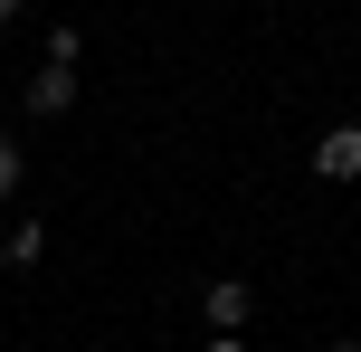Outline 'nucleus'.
Segmentation results:
<instances>
[{
  "instance_id": "9",
  "label": "nucleus",
  "mask_w": 361,
  "mask_h": 352,
  "mask_svg": "<svg viewBox=\"0 0 361 352\" xmlns=\"http://www.w3.org/2000/svg\"><path fill=\"white\" fill-rule=\"evenodd\" d=\"M333 352H361V343H333Z\"/></svg>"
},
{
  "instance_id": "7",
  "label": "nucleus",
  "mask_w": 361,
  "mask_h": 352,
  "mask_svg": "<svg viewBox=\"0 0 361 352\" xmlns=\"http://www.w3.org/2000/svg\"><path fill=\"white\" fill-rule=\"evenodd\" d=\"M200 352H247V343H238V334H209V343H200Z\"/></svg>"
},
{
  "instance_id": "4",
  "label": "nucleus",
  "mask_w": 361,
  "mask_h": 352,
  "mask_svg": "<svg viewBox=\"0 0 361 352\" xmlns=\"http://www.w3.org/2000/svg\"><path fill=\"white\" fill-rule=\"evenodd\" d=\"M38 257H48V219H19L0 238V267H38Z\"/></svg>"
},
{
  "instance_id": "8",
  "label": "nucleus",
  "mask_w": 361,
  "mask_h": 352,
  "mask_svg": "<svg viewBox=\"0 0 361 352\" xmlns=\"http://www.w3.org/2000/svg\"><path fill=\"white\" fill-rule=\"evenodd\" d=\"M10 19H19V0H0V29H10Z\"/></svg>"
},
{
  "instance_id": "6",
  "label": "nucleus",
  "mask_w": 361,
  "mask_h": 352,
  "mask_svg": "<svg viewBox=\"0 0 361 352\" xmlns=\"http://www.w3.org/2000/svg\"><path fill=\"white\" fill-rule=\"evenodd\" d=\"M19 171H29V162H19V143H10V133H0V200H10V190H19Z\"/></svg>"
},
{
  "instance_id": "5",
  "label": "nucleus",
  "mask_w": 361,
  "mask_h": 352,
  "mask_svg": "<svg viewBox=\"0 0 361 352\" xmlns=\"http://www.w3.org/2000/svg\"><path fill=\"white\" fill-rule=\"evenodd\" d=\"M76 57H86V29H76V19H57V29H48V67H76Z\"/></svg>"
},
{
  "instance_id": "3",
  "label": "nucleus",
  "mask_w": 361,
  "mask_h": 352,
  "mask_svg": "<svg viewBox=\"0 0 361 352\" xmlns=\"http://www.w3.org/2000/svg\"><path fill=\"white\" fill-rule=\"evenodd\" d=\"M19 105H29V114H67L76 105V67H38L29 86H19Z\"/></svg>"
},
{
  "instance_id": "2",
  "label": "nucleus",
  "mask_w": 361,
  "mask_h": 352,
  "mask_svg": "<svg viewBox=\"0 0 361 352\" xmlns=\"http://www.w3.org/2000/svg\"><path fill=\"white\" fill-rule=\"evenodd\" d=\"M314 171H324V181H361V124H333L324 143H314Z\"/></svg>"
},
{
  "instance_id": "1",
  "label": "nucleus",
  "mask_w": 361,
  "mask_h": 352,
  "mask_svg": "<svg viewBox=\"0 0 361 352\" xmlns=\"http://www.w3.org/2000/svg\"><path fill=\"white\" fill-rule=\"evenodd\" d=\"M200 315H209V334H238V324L257 315V296H247V277H209V296H200Z\"/></svg>"
}]
</instances>
